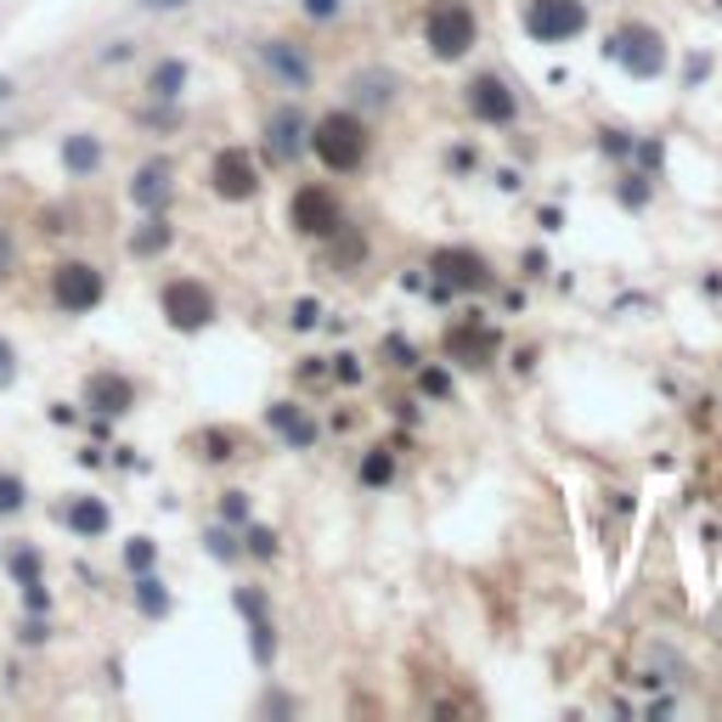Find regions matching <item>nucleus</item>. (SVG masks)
<instances>
[{
	"instance_id": "obj_1",
	"label": "nucleus",
	"mask_w": 722,
	"mask_h": 722,
	"mask_svg": "<svg viewBox=\"0 0 722 722\" xmlns=\"http://www.w3.org/2000/svg\"><path fill=\"white\" fill-rule=\"evenodd\" d=\"M311 147H316V158L327 170H361L373 142H368V124L356 113H327V119L311 124Z\"/></svg>"
},
{
	"instance_id": "obj_2",
	"label": "nucleus",
	"mask_w": 722,
	"mask_h": 722,
	"mask_svg": "<svg viewBox=\"0 0 722 722\" xmlns=\"http://www.w3.org/2000/svg\"><path fill=\"white\" fill-rule=\"evenodd\" d=\"M96 300H103V272L85 266V260H62L51 272V305L62 316H85Z\"/></svg>"
},
{
	"instance_id": "obj_3",
	"label": "nucleus",
	"mask_w": 722,
	"mask_h": 722,
	"mask_svg": "<svg viewBox=\"0 0 722 722\" xmlns=\"http://www.w3.org/2000/svg\"><path fill=\"white\" fill-rule=\"evenodd\" d=\"M423 35H430V51L435 57H464L474 46V12L464 7V0H441V7L430 12V23H423Z\"/></svg>"
},
{
	"instance_id": "obj_4",
	"label": "nucleus",
	"mask_w": 722,
	"mask_h": 722,
	"mask_svg": "<svg viewBox=\"0 0 722 722\" xmlns=\"http://www.w3.org/2000/svg\"><path fill=\"white\" fill-rule=\"evenodd\" d=\"M525 28H531L537 40H547V46L576 40L587 28V7L581 0H531V7H525Z\"/></svg>"
},
{
	"instance_id": "obj_5",
	"label": "nucleus",
	"mask_w": 722,
	"mask_h": 722,
	"mask_svg": "<svg viewBox=\"0 0 722 722\" xmlns=\"http://www.w3.org/2000/svg\"><path fill=\"white\" fill-rule=\"evenodd\" d=\"M164 316H170L176 327H204V322L215 316V293H209L204 282L181 277V282L164 288Z\"/></svg>"
},
{
	"instance_id": "obj_6",
	"label": "nucleus",
	"mask_w": 722,
	"mask_h": 722,
	"mask_svg": "<svg viewBox=\"0 0 722 722\" xmlns=\"http://www.w3.org/2000/svg\"><path fill=\"white\" fill-rule=\"evenodd\" d=\"M621 62H627L633 74H661V62H666V46H661V35H649V28H621L615 35V46H610Z\"/></svg>"
},
{
	"instance_id": "obj_7",
	"label": "nucleus",
	"mask_w": 722,
	"mask_h": 722,
	"mask_svg": "<svg viewBox=\"0 0 722 722\" xmlns=\"http://www.w3.org/2000/svg\"><path fill=\"white\" fill-rule=\"evenodd\" d=\"M254 186H260V170L249 164V153H220L215 158V192L220 198H232V204H243V198H254Z\"/></svg>"
},
{
	"instance_id": "obj_8",
	"label": "nucleus",
	"mask_w": 722,
	"mask_h": 722,
	"mask_svg": "<svg viewBox=\"0 0 722 722\" xmlns=\"http://www.w3.org/2000/svg\"><path fill=\"white\" fill-rule=\"evenodd\" d=\"M293 226H300V232H311V238H334V232H339V204L327 198V192L305 186L300 198H293Z\"/></svg>"
},
{
	"instance_id": "obj_9",
	"label": "nucleus",
	"mask_w": 722,
	"mask_h": 722,
	"mask_svg": "<svg viewBox=\"0 0 722 722\" xmlns=\"http://www.w3.org/2000/svg\"><path fill=\"white\" fill-rule=\"evenodd\" d=\"M469 108H474L485 124H508V119H514V91H508L497 74H480V80L469 85Z\"/></svg>"
},
{
	"instance_id": "obj_10",
	"label": "nucleus",
	"mask_w": 722,
	"mask_h": 722,
	"mask_svg": "<svg viewBox=\"0 0 722 722\" xmlns=\"http://www.w3.org/2000/svg\"><path fill=\"white\" fill-rule=\"evenodd\" d=\"M85 401H91L96 412H124V407H136V384L119 378V373H91Z\"/></svg>"
},
{
	"instance_id": "obj_11",
	"label": "nucleus",
	"mask_w": 722,
	"mask_h": 722,
	"mask_svg": "<svg viewBox=\"0 0 722 722\" xmlns=\"http://www.w3.org/2000/svg\"><path fill=\"white\" fill-rule=\"evenodd\" d=\"M260 57H266V69L282 74L288 85H305V80H311L305 51H300V46H288V40H266V46H260Z\"/></svg>"
},
{
	"instance_id": "obj_12",
	"label": "nucleus",
	"mask_w": 722,
	"mask_h": 722,
	"mask_svg": "<svg viewBox=\"0 0 722 722\" xmlns=\"http://www.w3.org/2000/svg\"><path fill=\"white\" fill-rule=\"evenodd\" d=\"M130 198H136L142 209H158L164 198H170V170H164V164H147V170L130 181Z\"/></svg>"
},
{
	"instance_id": "obj_13",
	"label": "nucleus",
	"mask_w": 722,
	"mask_h": 722,
	"mask_svg": "<svg viewBox=\"0 0 722 722\" xmlns=\"http://www.w3.org/2000/svg\"><path fill=\"white\" fill-rule=\"evenodd\" d=\"M300 130H305V124H300V113H288V108H282V113L266 124V142H272V153H277V158H293V153L305 147V136H300Z\"/></svg>"
},
{
	"instance_id": "obj_14",
	"label": "nucleus",
	"mask_w": 722,
	"mask_h": 722,
	"mask_svg": "<svg viewBox=\"0 0 722 722\" xmlns=\"http://www.w3.org/2000/svg\"><path fill=\"white\" fill-rule=\"evenodd\" d=\"M435 272H441L446 282H457V288H480V282H485V266H480L474 254H441Z\"/></svg>"
},
{
	"instance_id": "obj_15",
	"label": "nucleus",
	"mask_w": 722,
	"mask_h": 722,
	"mask_svg": "<svg viewBox=\"0 0 722 722\" xmlns=\"http://www.w3.org/2000/svg\"><path fill=\"white\" fill-rule=\"evenodd\" d=\"M272 430H282L293 446H311V441H316V423H311L300 407H288V401H282V407H272Z\"/></svg>"
},
{
	"instance_id": "obj_16",
	"label": "nucleus",
	"mask_w": 722,
	"mask_h": 722,
	"mask_svg": "<svg viewBox=\"0 0 722 722\" xmlns=\"http://www.w3.org/2000/svg\"><path fill=\"white\" fill-rule=\"evenodd\" d=\"M62 164H69V176H91L96 164H103V147H96L91 136H69L62 142Z\"/></svg>"
},
{
	"instance_id": "obj_17",
	"label": "nucleus",
	"mask_w": 722,
	"mask_h": 722,
	"mask_svg": "<svg viewBox=\"0 0 722 722\" xmlns=\"http://www.w3.org/2000/svg\"><path fill=\"white\" fill-rule=\"evenodd\" d=\"M181 85H186V62H158L153 69V80H147V91L158 96V103H170V96H181Z\"/></svg>"
},
{
	"instance_id": "obj_18",
	"label": "nucleus",
	"mask_w": 722,
	"mask_h": 722,
	"mask_svg": "<svg viewBox=\"0 0 722 722\" xmlns=\"http://www.w3.org/2000/svg\"><path fill=\"white\" fill-rule=\"evenodd\" d=\"M69 525H74V531H85V537H96V531H108V508L103 503H80L69 514Z\"/></svg>"
},
{
	"instance_id": "obj_19",
	"label": "nucleus",
	"mask_w": 722,
	"mask_h": 722,
	"mask_svg": "<svg viewBox=\"0 0 722 722\" xmlns=\"http://www.w3.org/2000/svg\"><path fill=\"white\" fill-rule=\"evenodd\" d=\"M164 243H170V226H164V220H147L142 232L130 238V249H136V254H158Z\"/></svg>"
},
{
	"instance_id": "obj_20",
	"label": "nucleus",
	"mask_w": 722,
	"mask_h": 722,
	"mask_svg": "<svg viewBox=\"0 0 722 722\" xmlns=\"http://www.w3.org/2000/svg\"><path fill=\"white\" fill-rule=\"evenodd\" d=\"M361 480H368V485H384V480H389V457H384V452H373L368 464H361Z\"/></svg>"
},
{
	"instance_id": "obj_21",
	"label": "nucleus",
	"mask_w": 722,
	"mask_h": 722,
	"mask_svg": "<svg viewBox=\"0 0 722 722\" xmlns=\"http://www.w3.org/2000/svg\"><path fill=\"white\" fill-rule=\"evenodd\" d=\"M136 587H142V610H147V615H164V593H158V581H153V576H142Z\"/></svg>"
},
{
	"instance_id": "obj_22",
	"label": "nucleus",
	"mask_w": 722,
	"mask_h": 722,
	"mask_svg": "<svg viewBox=\"0 0 722 722\" xmlns=\"http://www.w3.org/2000/svg\"><path fill=\"white\" fill-rule=\"evenodd\" d=\"M300 7H305V17H316V23L339 17V0H300Z\"/></svg>"
},
{
	"instance_id": "obj_23",
	"label": "nucleus",
	"mask_w": 722,
	"mask_h": 722,
	"mask_svg": "<svg viewBox=\"0 0 722 722\" xmlns=\"http://www.w3.org/2000/svg\"><path fill=\"white\" fill-rule=\"evenodd\" d=\"M0 508H7V514L23 508V485H17V480H0Z\"/></svg>"
},
{
	"instance_id": "obj_24",
	"label": "nucleus",
	"mask_w": 722,
	"mask_h": 722,
	"mask_svg": "<svg viewBox=\"0 0 722 722\" xmlns=\"http://www.w3.org/2000/svg\"><path fill=\"white\" fill-rule=\"evenodd\" d=\"M249 553H260V559H272V553H277V537H272V531H254V537H249Z\"/></svg>"
},
{
	"instance_id": "obj_25",
	"label": "nucleus",
	"mask_w": 722,
	"mask_h": 722,
	"mask_svg": "<svg viewBox=\"0 0 722 722\" xmlns=\"http://www.w3.org/2000/svg\"><path fill=\"white\" fill-rule=\"evenodd\" d=\"M12 373H17V356H12V345H7V339H0V389L12 384Z\"/></svg>"
},
{
	"instance_id": "obj_26",
	"label": "nucleus",
	"mask_w": 722,
	"mask_h": 722,
	"mask_svg": "<svg viewBox=\"0 0 722 722\" xmlns=\"http://www.w3.org/2000/svg\"><path fill=\"white\" fill-rule=\"evenodd\" d=\"M124 559H130V570H147V565H153V542H136V547L124 553Z\"/></svg>"
},
{
	"instance_id": "obj_27",
	"label": "nucleus",
	"mask_w": 722,
	"mask_h": 722,
	"mask_svg": "<svg viewBox=\"0 0 722 722\" xmlns=\"http://www.w3.org/2000/svg\"><path fill=\"white\" fill-rule=\"evenodd\" d=\"M209 547L220 553V559H232V553H238V542H232V537H226V531H209Z\"/></svg>"
},
{
	"instance_id": "obj_28",
	"label": "nucleus",
	"mask_w": 722,
	"mask_h": 722,
	"mask_svg": "<svg viewBox=\"0 0 722 722\" xmlns=\"http://www.w3.org/2000/svg\"><path fill=\"white\" fill-rule=\"evenodd\" d=\"M220 514H226V519H243L249 508H243V497H226V503H220Z\"/></svg>"
},
{
	"instance_id": "obj_29",
	"label": "nucleus",
	"mask_w": 722,
	"mask_h": 722,
	"mask_svg": "<svg viewBox=\"0 0 722 722\" xmlns=\"http://www.w3.org/2000/svg\"><path fill=\"white\" fill-rule=\"evenodd\" d=\"M136 7H147V12H170V7H186V0H136Z\"/></svg>"
},
{
	"instance_id": "obj_30",
	"label": "nucleus",
	"mask_w": 722,
	"mask_h": 722,
	"mask_svg": "<svg viewBox=\"0 0 722 722\" xmlns=\"http://www.w3.org/2000/svg\"><path fill=\"white\" fill-rule=\"evenodd\" d=\"M7 91H12V85H7V80H0V96H7Z\"/></svg>"
}]
</instances>
